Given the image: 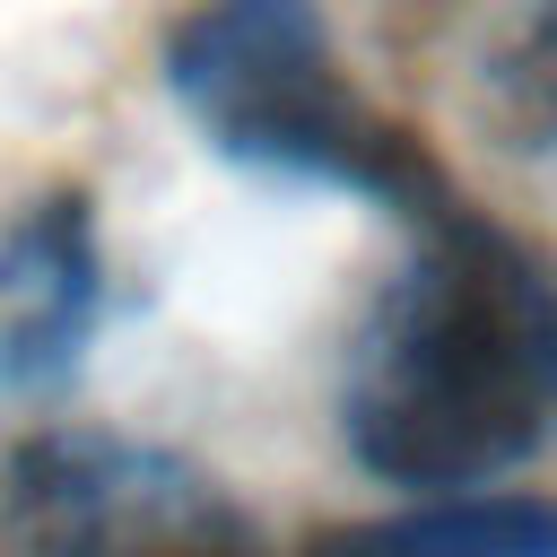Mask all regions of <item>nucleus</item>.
Listing matches in <instances>:
<instances>
[{
  "mask_svg": "<svg viewBox=\"0 0 557 557\" xmlns=\"http://www.w3.org/2000/svg\"><path fill=\"white\" fill-rule=\"evenodd\" d=\"M531 261L444 209L366 305L339 374V435L392 487H487L548 435Z\"/></svg>",
  "mask_w": 557,
  "mask_h": 557,
  "instance_id": "obj_1",
  "label": "nucleus"
},
{
  "mask_svg": "<svg viewBox=\"0 0 557 557\" xmlns=\"http://www.w3.org/2000/svg\"><path fill=\"white\" fill-rule=\"evenodd\" d=\"M165 87L235 165L366 191L409 226L461 209L435 157L348 87L322 0H200L165 35Z\"/></svg>",
  "mask_w": 557,
  "mask_h": 557,
  "instance_id": "obj_2",
  "label": "nucleus"
},
{
  "mask_svg": "<svg viewBox=\"0 0 557 557\" xmlns=\"http://www.w3.org/2000/svg\"><path fill=\"white\" fill-rule=\"evenodd\" d=\"M0 557H261V531L157 444L35 435L0 461Z\"/></svg>",
  "mask_w": 557,
  "mask_h": 557,
  "instance_id": "obj_3",
  "label": "nucleus"
},
{
  "mask_svg": "<svg viewBox=\"0 0 557 557\" xmlns=\"http://www.w3.org/2000/svg\"><path fill=\"white\" fill-rule=\"evenodd\" d=\"M104 313V261L78 191L26 200V218L0 235V383L35 392L61 383Z\"/></svg>",
  "mask_w": 557,
  "mask_h": 557,
  "instance_id": "obj_4",
  "label": "nucleus"
},
{
  "mask_svg": "<svg viewBox=\"0 0 557 557\" xmlns=\"http://www.w3.org/2000/svg\"><path fill=\"white\" fill-rule=\"evenodd\" d=\"M305 557H557V505H540V496H435V505L331 531Z\"/></svg>",
  "mask_w": 557,
  "mask_h": 557,
  "instance_id": "obj_5",
  "label": "nucleus"
},
{
  "mask_svg": "<svg viewBox=\"0 0 557 557\" xmlns=\"http://www.w3.org/2000/svg\"><path fill=\"white\" fill-rule=\"evenodd\" d=\"M496 122L522 148H557V0H540L496 52Z\"/></svg>",
  "mask_w": 557,
  "mask_h": 557,
  "instance_id": "obj_6",
  "label": "nucleus"
},
{
  "mask_svg": "<svg viewBox=\"0 0 557 557\" xmlns=\"http://www.w3.org/2000/svg\"><path fill=\"white\" fill-rule=\"evenodd\" d=\"M531 331H540V374H548V400H557V278L531 261Z\"/></svg>",
  "mask_w": 557,
  "mask_h": 557,
  "instance_id": "obj_7",
  "label": "nucleus"
}]
</instances>
